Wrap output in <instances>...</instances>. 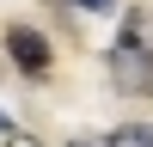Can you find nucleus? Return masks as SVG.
Here are the masks:
<instances>
[{
  "label": "nucleus",
  "instance_id": "2",
  "mask_svg": "<svg viewBox=\"0 0 153 147\" xmlns=\"http://www.w3.org/2000/svg\"><path fill=\"white\" fill-rule=\"evenodd\" d=\"M6 61L19 74H49V37L31 24H6Z\"/></svg>",
  "mask_w": 153,
  "mask_h": 147
},
{
  "label": "nucleus",
  "instance_id": "5",
  "mask_svg": "<svg viewBox=\"0 0 153 147\" xmlns=\"http://www.w3.org/2000/svg\"><path fill=\"white\" fill-rule=\"evenodd\" d=\"M68 147H104V135H74Z\"/></svg>",
  "mask_w": 153,
  "mask_h": 147
},
{
  "label": "nucleus",
  "instance_id": "4",
  "mask_svg": "<svg viewBox=\"0 0 153 147\" xmlns=\"http://www.w3.org/2000/svg\"><path fill=\"white\" fill-rule=\"evenodd\" d=\"M61 12H117V0H49Z\"/></svg>",
  "mask_w": 153,
  "mask_h": 147
},
{
  "label": "nucleus",
  "instance_id": "6",
  "mask_svg": "<svg viewBox=\"0 0 153 147\" xmlns=\"http://www.w3.org/2000/svg\"><path fill=\"white\" fill-rule=\"evenodd\" d=\"M6 147H37V141H31L25 129H12V135H6Z\"/></svg>",
  "mask_w": 153,
  "mask_h": 147
},
{
  "label": "nucleus",
  "instance_id": "3",
  "mask_svg": "<svg viewBox=\"0 0 153 147\" xmlns=\"http://www.w3.org/2000/svg\"><path fill=\"white\" fill-rule=\"evenodd\" d=\"M104 147H153V122H123L104 135Z\"/></svg>",
  "mask_w": 153,
  "mask_h": 147
},
{
  "label": "nucleus",
  "instance_id": "1",
  "mask_svg": "<svg viewBox=\"0 0 153 147\" xmlns=\"http://www.w3.org/2000/svg\"><path fill=\"white\" fill-rule=\"evenodd\" d=\"M104 74H110L117 92L153 98V43H147V37H117V49L104 55Z\"/></svg>",
  "mask_w": 153,
  "mask_h": 147
}]
</instances>
